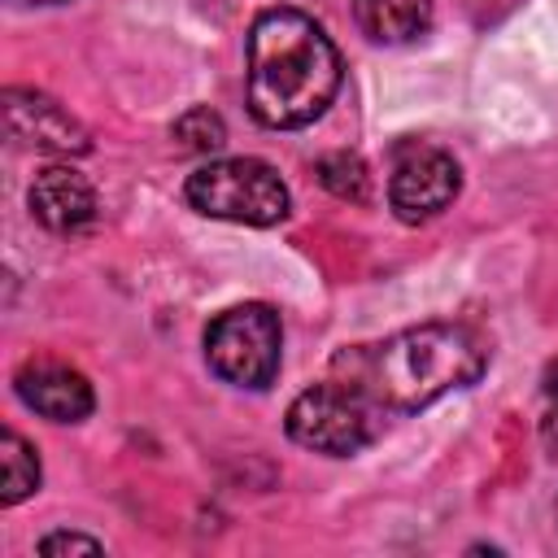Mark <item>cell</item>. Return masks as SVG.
<instances>
[{
	"label": "cell",
	"mask_w": 558,
	"mask_h": 558,
	"mask_svg": "<svg viewBox=\"0 0 558 558\" xmlns=\"http://www.w3.org/2000/svg\"><path fill=\"white\" fill-rule=\"evenodd\" d=\"M336 371L384 414H414L445 392L471 388L488 371V344L466 323H418L379 344L336 353Z\"/></svg>",
	"instance_id": "1"
},
{
	"label": "cell",
	"mask_w": 558,
	"mask_h": 558,
	"mask_svg": "<svg viewBox=\"0 0 558 558\" xmlns=\"http://www.w3.org/2000/svg\"><path fill=\"white\" fill-rule=\"evenodd\" d=\"M340 52L301 9H266L248 26V113L270 131H296L323 118L340 92Z\"/></svg>",
	"instance_id": "2"
},
{
	"label": "cell",
	"mask_w": 558,
	"mask_h": 558,
	"mask_svg": "<svg viewBox=\"0 0 558 558\" xmlns=\"http://www.w3.org/2000/svg\"><path fill=\"white\" fill-rule=\"evenodd\" d=\"M183 196L196 214L244 227H275L292 209L288 183L270 161L257 157H218L196 166L183 183Z\"/></svg>",
	"instance_id": "3"
},
{
	"label": "cell",
	"mask_w": 558,
	"mask_h": 558,
	"mask_svg": "<svg viewBox=\"0 0 558 558\" xmlns=\"http://www.w3.org/2000/svg\"><path fill=\"white\" fill-rule=\"evenodd\" d=\"M283 427L301 449H314L327 458H349L379 436L384 405H375L362 388H353L344 379H327V384L305 388L288 405Z\"/></svg>",
	"instance_id": "4"
},
{
	"label": "cell",
	"mask_w": 558,
	"mask_h": 558,
	"mask_svg": "<svg viewBox=\"0 0 558 558\" xmlns=\"http://www.w3.org/2000/svg\"><path fill=\"white\" fill-rule=\"evenodd\" d=\"M205 362L222 384L235 388H270L283 362V327L279 314L262 301H244L222 310L205 327Z\"/></svg>",
	"instance_id": "5"
},
{
	"label": "cell",
	"mask_w": 558,
	"mask_h": 558,
	"mask_svg": "<svg viewBox=\"0 0 558 558\" xmlns=\"http://www.w3.org/2000/svg\"><path fill=\"white\" fill-rule=\"evenodd\" d=\"M458 187H462V174L445 148H432L418 140L397 148V161L388 174V205L401 222H427V218L445 214L453 205Z\"/></svg>",
	"instance_id": "6"
},
{
	"label": "cell",
	"mask_w": 558,
	"mask_h": 558,
	"mask_svg": "<svg viewBox=\"0 0 558 558\" xmlns=\"http://www.w3.org/2000/svg\"><path fill=\"white\" fill-rule=\"evenodd\" d=\"M4 118H9V131L13 140L39 148V153H61V157H78L92 148L83 122L57 105L52 96L35 92V87H9L4 92Z\"/></svg>",
	"instance_id": "7"
},
{
	"label": "cell",
	"mask_w": 558,
	"mask_h": 558,
	"mask_svg": "<svg viewBox=\"0 0 558 558\" xmlns=\"http://www.w3.org/2000/svg\"><path fill=\"white\" fill-rule=\"evenodd\" d=\"M13 392L22 397L26 410L52 418V423H83L96 405V392L83 371L57 357H31L13 375Z\"/></svg>",
	"instance_id": "8"
},
{
	"label": "cell",
	"mask_w": 558,
	"mask_h": 558,
	"mask_svg": "<svg viewBox=\"0 0 558 558\" xmlns=\"http://www.w3.org/2000/svg\"><path fill=\"white\" fill-rule=\"evenodd\" d=\"M26 205L35 222L57 235H78L96 222V187L74 166H44L26 192Z\"/></svg>",
	"instance_id": "9"
},
{
	"label": "cell",
	"mask_w": 558,
	"mask_h": 558,
	"mask_svg": "<svg viewBox=\"0 0 558 558\" xmlns=\"http://www.w3.org/2000/svg\"><path fill=\"white\" fill-rule=\"evenodd\" d=\"M353 22L371 44H410L432 26V0H353Z\"/></svg>",
	"instance_id": "10"
},
{
	"label": "cell",
	"mask_w": 558,
	"mask_h": 558,
	"mask_svg": "<svg viewBox=\"0 0 558 558\" xmlns=\"http://www.w3.org/2000/svg\"><path fill=\"white\" fill-rule=\"evenodd\" d=\"M35 488H39V458L13 427H4L0 432V501L17 506Z\"/></svg>",
	"instance_id": "11"
},
{
	"label": "cell",
	"mask_w": 558,
	"mask_h": 558,
	"mask_svg": "<svg viewBox=\"0 0 558 558\" xmlns=\"http://www.w3.org/2000/svg\"><path fill=\"white\" fill-rule=\"evenodd\" d=\"M318 183L331 196H340V201H353V205L371 201V174H366V161L357 153H327V157H318Z\"/></svg>",
	"instance_id": "12"
},
{
	"label": "cell",
	"mask_w": 558,
	"mask_h": 558,
	"mask_svg": "<svg viewBox=\"0 0 558 558\" xmlns=\"http://www.w3.org/2000/svg\"><path fill=\"white\" fill-rule=\"evenodd\" d=\"M170 140H174V148H179V153L205 157V153H218V148L227 144V126H222V118H218L214 109L196 105V109H187V113H179V118H174Z\"/></svg>",
	"instance_id": "13"
},
{
	"label": "cell",
	"mask_w": 558,
	"mask_h": 558,
	"mask_svg": "<svg viewBox=\"0 0 558 558\" xmlns=\"http://www.w3.org/2000/svg\"><path fill=\"white\" fill-rule=\"evenodd\" d=\"M105 545L96 536H83V532H48L39 541V554H100Z\"/></svg>",
	"instance_id": "14"
},
{
	"label": "cell",
	"mask_w": 558,
	"mask_h": 558,
	"mask_svg": "<svg viewBox=\"0 0 558 558\" xmlns=\"http://www.w3.org/2000/svg\"><path fill=\"white\" fill-rule=\"evenodd\" d=\"M549 397L558 401V366H549Z\"/></svg>",
	"instance_id": "15"
},
{
	"label": "cell",
	"mask_w": 558,
	"mask_h": 558,
	"mask_svg": "<svg viewBox=\"0 0 558 558\" xmlns=\"http://www.w3.org/2000/svg\"><path fill=\"white\" fill-rule=\"evenodd\" d=\"M35 4H52V0H35Z\"/></svg>",
	"instance_id": "16"
}]
</instances>
